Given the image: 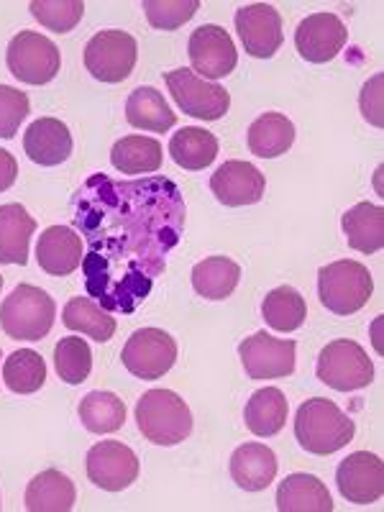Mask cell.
I'll use <instances>...</instances> for the list:
<instances>
[{
	"instance_id": "d4e9b609",
	"label": "cell",
	"mask_w": 384,
	"mask_h": 512,
	"mask_svg": "<svg viewBox=\"0 0 384 512\" xmlns=\"http://www.w3.org/2000/svg\"><path fill=\"white\" fill-rule=\"evenodd\" d=\"M246 428L254 436L269 438L285 428L287 423V397L280 387H264L251 395L244 408Z\"/></svg>"
},
{
	"instance_id": "ab89813d",
	"label": "cell",
	"mask_w": 384,
	"mask_h": 512,
	"mask_svg": "<svg viewBox=\"0 0 384 512\" xmlns=\"http://www.w3.org/2000/svg\"><path fill=\"white\" fill-rule=\"evenodd\" d=\"M16 177H18L16 159H13L11 152L0 149V192L11 190L13 182H16Z\"/></svg>"
},
{
	"instance_id": "4fadbf2b",
	"label": "cell",
	"mask_w": 384,
	"mask_h": 512,
	"mask_svg": "<svg viewBox=\"0 0 384 512\" xmlns=\"http://www.w3.org/2000/svg\"><path fill=\"white\" fill-rule=\"evenodd\" d=\"M236 31L241 36L246 54L256 59H269L280 52L282 34L280 11L269 3H251L236 11Z\"/></svg>"
},
{
	"instance_id": "e575fe53",
	"label": "cell",
	"mask_w": 384,
	"mask_h": 512,
	"mask_svg": "<svg viewBox=\"0 0 384 512\" xmlns=\"http://www.w3.org/2000/svg\"><path fill=\"white\" fill-rule=\"evenodd\" d=\"M54 367L62 382L82 384L93 369V351L80 336H67L54 346Z\"/></svg>"
},
{
	"instance_id": "f1b7e54d",
	"label": "cell",
	"mask_w": 384,
	"mask_h": 512,
	"mask_svg": "<svg viewBox=\"0 0 384 512\" xmlns=\"http://www.w3.org/2000/svg\"><path fill=\"white\" fill-rule=\"evenodd\" d=\"M295 141V123L282 113H262L249 126V149L262 159H274L287 154Z\"/></svg>"
},
{
	"instance_id": "1f68e13d",
	"label": "cell",
	"mask_w": 384,
	"mask_h": 512,
	"mask_svg": "<svg viewBox=\"0 0 384 512\" xmlns=\"http://www.w3.org/2000/svg\"><path fill=\"white\" fill-rule=\"evenodd\" d=\"M80 420L90 433H116L126 423V405L113 392H88L80 402Z\"/></svg>"
},
{
	"instance_id": "d6a6232c",
	"label": "cell",
	"mask_w": 384,
	"mask_h": 512,
	"mask_svg": "<svg viewBox=\"0 0 384 512\" xmlns=\"http://www.w3.org/2000/svg\"><path fill=\"white\" fill-rule=\"evenodd\" d=\"M262 315L274 331L292 333L297 328H303L305 318H308V305H305V297L295 287L282 285L264 297Z\"/></svg>"
},
{
	"instance_id": "cb8c5ba5",
	"label": "cell",
	"mask_w": 384,
	"mask_h": 512,
	"mask_svg": "<svg viewBox=\"0 0 384 512\" xmlns=\"http://www.w3.org/2000/svg\"><path fill=\"white\" fill-rule=\"evenodd\" d=\"M346 241L361 254H377L384 246V210L372 203H359L341 218Z\"/></svg>"
},
{
	"instance_id": "7a4b0ae2",
	"label": "cell",
	"mask_w": 384,
	"mask_h": 512,
	"mask_svg": "<svg viewBox=\"0 0 384 512\" xmlns=\"http://www.w3.org/2000/svg\"><path fill=\"white\" fill-rule=\"evenodd\" d=\"M356 425L344 410L326 397H313L303 402L295 418V438L300 446L315 456H328L349 446Z\"/></svg>"
},
{
	"instance_id": "f546056e",
	"label": "cell",
	"mask_w": 384,
	"mask_h": 512,
	"mask_svg": "<svg viewBox=\"0 0 384 512\" xmlns=\"http://www.w3.org/2000/svg\"><path fill=\"white\" fill-rule=\"evenodd\" d=\"M111 164L121 175H152L162 167V144L149 136H123L113 146Z\"/></svg>"
},
{
	"instance_id": "7c38bea8",
	"label": "cell",
	"mask_w": 384,
	"mask_h": 512,
	"mask_svg": "<svg viewBox=\"0 0 384 512\" xmlns=\"http://www.w3.org/2000/svg\"><path fill=\"white\" fill-rule=\"evenodd\" d=\"M295 351L292 338H274L267 331L254 333L239 346L241 364L251 379L290 377L295 372Z\"/></svg>"
},
{
	"instance_id": "5b68a950",
	"label": "cell",
	"mask_w": 384,
	"mask_h": 512,
	"mask_svg": "<svg viewBox=\"0 0 384 512\" xmlns=\"http://www.w3.org/2000/svg\"><path fill=\"white\" fill-rule=\"evenodd\" d=\"M374 292V280L361 262H333L320 267L318 295L320 303L336 315H354L369 303Z\"/></svg>"
},
{
	"instance_id": "3957f363",
	"label": "cell",
	"mask_w": 384,
	"mask_h": 512,
	"mask_svg": "<svg viewBox=\"0 0 384 512\" xmlns=\"http://www.w3.org/2000/svg\"><path fill=\"white\" fill-rule=\"evenodd\" d=\"M136 423L154 446H177L192 433L187 402L172 390H149L136 402Z\"/></svg>"
},
{
	"instance_id": "484cf974",
	"label": "cell",
	"mask_w": 384,
	"mask_h": 512,
	"mask_svg": "<svg viewBox=\"0 0 384 512\" xmlns=\"http://www.w3.org/2000/svg\"><path fill=\"white\" fill-rule=\"evenodd\" d=\"M126 121L134 128H144V131H154V134H164L177 123V113L167 105L164 95L157 88L141 85L134 93L128 95L126 103Z\"/></svg>"
},
{
	"instance_id": "603a6c76",
	"label": "cell",
	"mask_w": 384,
	"mask_h": 512,
	"mask_svg": "<svg viewBox=\"0 0 384 512\" xmlns=\"http://www.w3.org/2000/svg\"><path fill=\"white\" fill-rule=\"evenodd\" d=\"M280 512H331V492L313 474H290L277 489Z\"/></svg>"
},
{
	"instance_id": "30bf717a",
	"label": "cell",
	"mask_w": 384,
	"mask_h": 512,
	"mask_svg": "<svg viewBox=\"0 0 384 512\" xmlns=\"http://www.w3.org/2000/svg\"><path fill=\"white\" fill-rule=\"evenodd\" d=\"M121 359L134 377L152 382L164 377L177 361V341L162 328H139L123 346Z\"/></svg>"
},
{
	"instance_id": "2e32d148",
	"label": "cell",
	"mask_w": 384,
	"mask_h": 512,
	"mask_svg": "<svg viewBox=\"0 0 384 512\" xmlns=\"http://www.w3.org/2000/svg\"><path fill=\"white\" fill-rule=\"evenodd\" d=\"M338 492L354 505H372L384 492V464L377 454L356 451L338 464Z\"/></svg>"
},
{
	"instance_id": "ac0fdd59",
	"label": "cell",
	"mask_w": 384,
	"mask_h": 512,
	"mask_svg": "<svg viewBox=\"0 0 384 512\" xmlns=\"http://www.w3.org/2000/svg\"><path fill=\"white\" fill-rule=\"evenodd\" d=\"M26 157L39 167H57L72 154V134L57 118H39L24 134Z\"/></svg>"
},
{
	"instance_id": "7402d4cb",
	"label": "cell",
	"mask_w": 384,
	"mask_h": 512,
	"mask_svg": "<svg viewBox=\"0 0 384 512\" xmlns=\"http://www.w3.org/2000/svg\"><path fill=\"white\" fill-rule=\"evenodd\" d=\"M75 500V484L57 469L36 474L26 487V510L31 512H70L75 507Z\"/></svg>"
},
{
	"instance_id": "8992f818",
	"label": "cell",
	"mask_w": 384,
	"mask_h": 512,
	"mask_svg": "<svg viewBox=\"0 0 384 512\" xmlns=\"http://www.w3.org/2000/svg\"><path fill=\"white\" fill-rule=\"evenodd\" d=\"M315 374L323 384L338 392H354L369 387L374 379V364L356 341L338 338L320 351Z\"/></svg>"
},
{
	"instance_id": "b9f144b4",
	"label": "cell",
	"mask_w": 384,
	"mask_h": 512,
	"mask_svg": "<svg viewBox=\"0 0 384 512\" xmlns=\"http://www.w3.org/2000/svg\"><path fill=\"white\" fill-rule=\"evenodd\" d=\"M0 510H3V502H0Z\"/></svg>"
},
{
	"instance_id": "ffe728a7",
	"label": "cell",
	"mask_w": 384,
	"mask_h": 512,
	"mask_svg": "<svg viewBox=\"0 0 384 512\" xmlns=\"http://www.w3.org/2000/svg\"><path fill=\"white\" fill-rule=\"evenodd\" d=\"M231 477L246 492H262L277 477V456L264 443H244L231 456Z\"/></svg>"
},
{
	"instance_id": "52a82bcc",
	"label": "cell",
	"mask_w": 384,
	"mask_h": 512,
	"mask_svg": "<svg viewBox=\"0 0 384 512\" xmlns=\"http://www.w3.org/2000/svg\"><path fill=\"white\" fill-rule=\"evenodd\" d=\"M6 62L11 75L26 85H47L62 67L57 44L36 31H21L13 36L8 44Z\"/></svg>"
},
{
	"instance_id": "8d00e7d4",
	"label": "cell",
	"mask_w": 384,
	"mask_h": 512,
	"mask_svg": "<svg viewBox=\"0 0 384 512\" xmlns=\"http://www.w3.org/2000/svg\"><path fill=\"white\" fill-rule=\"evenodd\" d=\"M141 8L154 29L175 31L200 11V3L198 0H144Z\"/></svg>"
},
{
	"instance_id": "d6986e66",
	"label": "cell",
	"mask_w": 384,
	"mask_h": 512,
	"mask_svg": "<svg viewBox=\"0 0 384 512\" xmlns=\"http://www.w3.org/2000/svg\"><path fill=\"white\" fill-rule=\"evenodd\" d=\"M39 267L52 277H67L82 264V236L67 226H52L39 236Z\"/></svg>"
},
{
	"instance_id": "9a60e30c",
	"label": "cell",
	"mask_w": 384,
	"mask_h": 512,
	"mask_svg": "<svg viewBox=\"0 0 384 512\" xmlns=\"http://www.w3.org/2000/svg\"><path fill=\"white\" fill-rule=\"evenodd\" d=\"M349 31L336 13H313L303 18L295 31V47L300 57L313 64H326L346 47Z\"/></svg>"
},
{
	"instance_id": "9c48e42d",
	"label": "cell",
	"mask_w": 384,
	"mask_h": 512,
	"mask_svg": "<svg viewBox=\"0 0 384 512\" xmlns=\"http://www.w3.org/2000/svg\"><path fill=\"white\" fill-rule=\"evenodd\" d=\"M164 80H167V88L175 103L180 105V111H185L187 116L200 118V121H218L231 108V95L226 93L223 85L203 80L187 67L167 72Z\"/></svg>"
},
{
	"instance_id": "4316f807",
	"label": "cell",
	"mask_w": 384,
	"mask_h": 512,
	"mask_svg": "<svg viewBox=\"0 0 384 512\" xmlns=\"http://www.w3.org/2000/svg\"><path fill=\"white\" fill-rule=\"evenodd\" d=\"M241 267L228 256H208L192 269V287L205 300H226L239 287Z\"/></svg>"
},
{
	"instance_id": "8fae6325",
	"label": "cell",
	"mask_w": 384,
	"mask_h": 512,
	"mask_svg": "<svg viewBox=\"0 0 384 512\" xmlns=\"http://www.w3.org/2000/svg\"><path fill=\"white\" fill-rule=\"evenodd\" d=\"M187 54H190L192 72L210 82L231 75L236 70V62H239V52H236L233 39L223 26L216 24L198 26L192 31Z\"/></svg>"
},
{
	"instance_id": "e0dca14e",
	"label": "cell",
	"mask_w": 384,
	"mask_h": 512,
	"mask_svg": "<svg viewBox=\"0 0 384 512\" xmlns=\"http://www.w3.org/2000/svg\"><path fill=\"white\" fill-rule=\"evenodd\" d=\"M210 190L226 208H241V205H254L264 198L267 180L254 164L233 159V162L221 164L216 175L210 177Z\"/></svg>"
},
{
	"instance_id": "5bb4252c",
	"label": "cell",
	"mask_w": 384,
	"mask_h": 512,
	"mask_svg": "<svg viewBox=\"0 0 384 512\" xmlns=\"http://www.w3.org/2000/svg\"><path fill=\"white\" fill-rule=\"evenodd\" d=\"M88 477L105 492H121L139 477V459L126 443L100 441L88 451Z\"/></svg>"
},
{
	"instance_id": "d590c367",
	"label": "cell",
	"mask_w": 384,
	"mask_h": 512,
	"mask_svg": "<svg viewBox=\"0 0 384 512\" xmlns=\"http://www.w3.org/2000/svg\"><path fill=\"white\" fill-rule=\"evenodd\" d=\"M82 13H85L82 0H34L31 3V16L57 34H70L80 24Z\"/></svg>"
},
{
	"instance_id": "60d3db41",
	"label": "cell",
	"mask_w": 384,
	"mask_h": 512,
	"mask_svg": "<svg viewBox=\"0 0 384 512\" xmlns=\"http://www.w3.org/2000/svg\"><path fill=\"white\" fill-rule=\"evenodd\" d=\"M0 287H3V277H0Z\"/></svg>"
},
{
	"instance_id": "44dd1931",
	"label": "cell",
	"mask_w": 384,
	"mask_h": 512,
	"mask_svg": "<svg viewBox=\"0 0 384 512\" xmlns=\"http://www.w3.org/2000/svg\"><path fill=\"white\" fill-rule=\"evenodd\" d=\"M36 231V221L21 203L0 205V262H29V241Z\"/></svg>"
},
{
	"instance_id": "ba28073f",
	"label": "cell",
	"mask_w": 384,
	"mask_h": 512,
	"mask_svg": "<svg viewBox=\"0 0 384 512\" xmlns=\"http://www.w3.org/2000/svg\"><path fill=\"white\" fill-rule=\"evenodd\" d=\"M136 59H139V44L134 36L121 29L98 31L85 47V67L90 75L111 85L123 82L134 72Z\"/></svg>"
},
{
	"instance_id": "836d02e7",
	"label": "cell",
	"mask_w": 384,
	"mask_h": 512,
	"mask_svg": "<svg viewBox=\"0 0 384 512\" xmlns=\"http://www.w3.org/2000/svg\"><path fill=\"white\" fill-rule=\"evenodd\" d=\"M3 382L16 395H34L47 382V364L34 349L13 351L3 364Z\"/></svg>"
},
{
	"instance_id": "4dcf8cb0",
	"label": "cell",
	"mask_w": 384,
	"mask_h": 512,
	"mask_svg": "<svg viewBox=\"0 0 384 512\" xmlns=\"http://www.w3.org/2000/svg\"><path fill=\"white\" fill-rule=\"evenodd\" d=\"M62 320L70 331L85 333L100 344L111 341L116 333V318L98 303H93L90 297H72L70 303L64 305Z\"/></svg>"
},
{
	"instance_id": "74e56055",
	"label": "cell",
	"mask_w": 384,
	"mask_h": 512,
	"mask_svg": "<svg viewBox=\"0 0 384 512\" xmlns=\"http://www.w3.org/2000/svg\"><path fill=\"white\" fill-rule=\"evenodd\" d=\"M29 116V98L11 85H0V139H13Z\"/></svg>"
},
{
	"instance_id": "83f0119b",
	"label": "cell",
	"mask_w": 384,
	"mask_h": 512,
	"mask_svg": "<svg viewBox=\"0 0 384 512\" xmlns=\"http://www.w3.org/2000/svg\"><path fill=\"white\" fill-rule=\"evenodd\" d=\"M169 154H172L177 167L200 172V169L216 162L218 139L200 126H185L169 141Z\"/></svg>"
},
{
	"instance_id": "277c9868",
	"label": "cell",
	"mask_w": 384,
	"mask_h": 512,
	"mask_svg": "<svg viewBox=\"0 0 384 512\" xmlns=\"http://www.w3.org/2000/svg\"><path fill=\"white\" fill-rule=\"evenodd\" d=\"M54 318V300L34 285H18L0 305V326L16 341H41L52 331Z\"/></svg>"
},
{
	"instance_id": "f35d334b",
	"label": "cell",
	"mask_w": 384,
	"mask_h": 512,
	"mask_svg": "<svg viewBox=\"0 0 384 512\" xmlns=\"http://www.w3.org/2000/svg\"><path fill=\"white\" fill-rule=\"evenodd\" d=\"M382 82L384 77L382 75H374L372 80L361 88V98H359V105H361V113H364V118H367L372 126L382 128L384 126V116H382Z\"/></svg>"
},
{
	"instance_id": "6da1fadb",
	"label": "cell",
	"mask_w": 384,
	"mask_h": 512,
	"mask_svg": "<svg viewBox=\"0 0 384 512\" xmlns=\"http://www.w3.org/2000/svg\"><path fill=\"white\" fill-rule=\"evenodd\" d=\"M72 218L88 241L82 274L90 297L108 313H134L180 244L185 203L164 177L118 182L93 175L77 192Z\"/></svg>"
}]
</instances>
